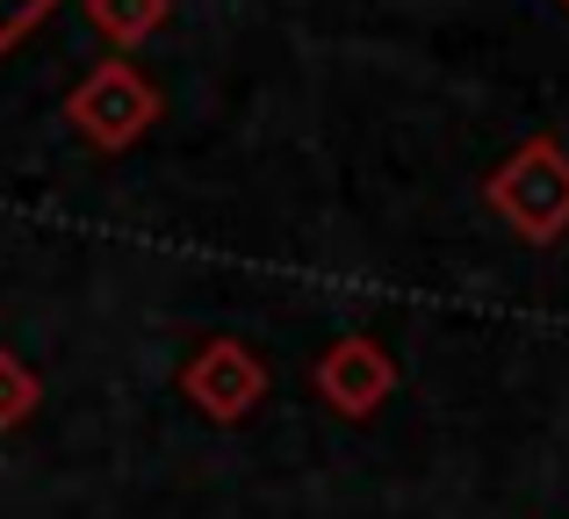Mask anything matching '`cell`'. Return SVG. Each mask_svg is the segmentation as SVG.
Segmentation results:
<instances>
[{
	"label": "cell",
	"instance_id": "cell-5",
	"mask_svg": "<svg viewBox=\"0 0 569 519\" xmlns=\"http://www.w3.org/2000/svg\"><path fill=\"white\" fill-rule=\"evenodd\" d=\"M173 0H87V29L94 37H109L116 51H138V43H152L159 29H167Z\"/></svg>",
	"mask_w": 569,
	"mask_h": 519
},
{
	"label": "cell",
	"instance_id": "cell-7",
	"mask_svg": "<svg viewBox=\"0 0 569 519\" xmlns=\"http://www.w3.org/2000/svg\"><path fill=\"white\" fill-rule=\"evenodd\" d=\"M51 8H58V0H0V51H8V43H22Z\"/></svg>",
	"mask_w": 569,
	"mask_h": 519
},
{
	"label": "cell",
	"instance_id": "cell-6",
	"mask_svg": "<svg viewBox=\"0 0 569 519\" xmlns=\"http://www.w3.org/2000/svg\"><path fill=\"white\" fill-rule=\"evenodd\" d=\"M37 405H43L37 368H29L22 353H8V347H0V433H14V426H22Z\"/></svg>",
	"mask_w": 569,
	"mask_h": 519
},
{
	"label": "cell",
	"instance_id": "cell-2",
	"mask_svg": "<svg viewBox=\"0 0 569 519\" xmlns=\"http://www.w3.org/2000/svg\"><path fill=\"white\" fill-rule=\"evenodd\" d=\"M66 123H72V138H80L87 152H109V159L130 152V144L159 123L152 72L130 66L123 51L101 58V66H87L80 80H72V94H66Z\"/></svg>",
	"mask_w": 569,
	"mask_h": 519
},
{
	"label": "cell",
	"instance_id": "cell-8",
	"mask_svg": "<svg viewBox=\"0 0 569 519\" xmlns=\"http://www.w3.org/2000/svg\"><path fill=\"white\" fill-rule=\"evenodd\" d=\"M562 8H569V0H562Z\"/></svg>",
	"mask_w": 569,
	"mask_h": 519
},
{
	"label": "cell",
	"instance_id": "cell-1",
	"mask_svg": "<svg viewBox=\"0 0 569 519\" xmlns=\"http://www.w3.org/2000/svg\"><path fill=\"white\" fill-rule=\"evenodd\" d=\"M483 202L527 246L569 239V152L556 138H527L512 159H498V173L483 181Z\"/></svg>",
	"mask_w": 569,
	"mask_h": 519
},
{
	"label": "cell",
	"instance_id": "cell-3",
	"mask_svg": "<svg viewBox=\"0 0 569 519\" xmlns=\"http://www.w3.org/2000/svg\"><path fill=\"white\" fill-rule=\"evenodd\" d=\"M181 397L209 426H238V419H252V411L267 405V361L231 332L194 339V353L181 361Z\"/></svg>",
	"mask_w": 569,
	"mask_h": 519
},
{
	"label": "cell",
	"instance_id": "cell-4",
	"mask_svg": "<svg viewBox=\"0 0 569 519\" xmlns=\"http://www.w3.org/2000/svg\"><path fill=\"white\" fill-rule=\"evenodd\" d=\"M310 382H318V397L339 411V419H376L389 405V390H397V361H389L382 339L347 332V339H332V347L318 353Z\"/></svg>",
	"mask_w": 569,
	"mask_h": 519
}]
</instances>
